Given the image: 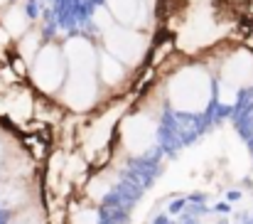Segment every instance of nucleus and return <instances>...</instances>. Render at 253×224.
Masks as SVG:
<instances>
[{
	"label": "nucleus",
	"instance_id": "nucleus-1",
	"mask_svg": "<svg viewBox=\"0 0 253 224\" xmlns=\"http://www.w3.org/2000/svg\"><path fill=\"white\" fill-rule=\"evenodd\" d=\"M163 96L174 113L182 116L207 113L216 96V79L209 57L179 55V62H169L163 84Z\"/></svg>",
	"mask_w": 253,
	"mask_h": 224
},
{
	"label": "nucleus",
	"instance_id": "nucleus-2",
	"mask_svg": "<svg viewBox=\"0 0 253 224\" xmlns=\"http://www.w3.org/2000/svg\"><path fill=\"white\" fill-rule=\"evenodd\" d=\"M96 42L103 52L113 55L116 59H121L128 69H133L138 74L148 64V55H150V47H153V35L143 32V30L123 27L118 22H111L103 32L96 35Z\"/></svg>",
	"mask_w": 253,
	"mask_h": 224
},
{
	"label": "nucleus",
	"instance_id": "nucleus-3",
	"mask_svg": "<svg viewBox=\"0 0 253 224\" xmlns=\"http://www.w3.org/2000/svg\"><path fill=\"white\" fill-rule=\"evenodd\" d=\"M67 81V59L62 42L47 40L27 64V84L47 99H57Z\"/></svg>",
	"mask_w": 253,
	"mask_h": 224
},
{
	"label": "nucleus",
	"instance_id": "nucleus-4",
	"mask_svg": "<svg viewBox=\"0 0 253 224\" xmlns=\"http://www.w3.org/2000/svg\"><path fill=\"white\" fill-rule=\"evenodd\" d=\"M118 143L133 158L148 155L158 143V121L155 113L145 106H138L135 111L121 116L118 121Z\"/></svg>",
	"mask_w": 253,
	"mask_h": 224
},
{
	"label": "nucleus",
	"instance_id": "nucleus-5",
	"mask_svg": "<svg viewBox=\"0 0 253 224\" xmlns=\"http://www.w3.org/2000/svg\"><path fill=\"white\" fill-rule=\"evenodd\" d=\"M101 5L108 10L113 22L123 27L143 30V32H150V27L155 25L153 20L158 17L155 2H148V0H103Z\"/></svg>",
	"mask_w": 253,
	"mask_h": 224
},
{
	"label": "nucleus",
	"instance_id": "nucleus-6",
	"mask_svg": "<svg viewBox=\"0 0 253 224\" xmlns=\"http://www.w3.org/2000/svg\"><path fill=\"white\" fill-rule=\"evenodd\" d=\"M133 76H135L133 69H128L121 59H116L113 55L101 50V55H98V81H101L103 91H113V94L128 91Z\"/></svg>",
	"mask_w": 253,
	"mask_h": 224
},
{
	"label": "nucleus",
	"instance_id": "nucleus-7",
	"mask_svg": "<svg viewBox=\"0 0 253 224\" xmlns=\"http://www.w3.org/2000/svg\"><path fill=\"white\" fill-rule=\"evenodd\" d=\"M30 207V182L22 175H7L0 180V210L22 212Z\"/></svg>",
	"mask_w": 253,
	"mask_h": 224
},
{
	"label": "nucleus",
	"instance_id": "nucleus-8",
	"mask_svg": "<svg viewBox=\"0 0 253 224\" xmlns=\"http://www.w3.org/2000/svg\"><path fill=\"white\" fill-rule=\"evenodd\" d=\"M72 224H101V222H98V212L93 207H84V210L72 215Z\"/></svg>",
	"mask_w": 253,
	"mask_h": 224
},
{
	"label": "nucleus",
	"instance_id": "nucleus-9",
	"mask_svg": "<svg viewBox=\"0 0 253 224\" xmlns=\"http://www.w3.org/2000/svg\"><path fill=\"white\" fill-rule=\"evenodd\" d=\"M7 163V143H5V138H2V133H0V168Z\"/></svg>",
	"mask_w": 253,
	"mask_h": 224
},
{
	"label": "nucleus",
	"instance_id": "nucleus-10",
	"mask_svg": "<svg viewBox=\"0 0 253 224\" xmlns=\"http://www.w3.org/2000/svg\"><path fill=\"white\" fill-rule=\"evenodd\" d=\"M17 215H20V212H17ZM12 224H42V222H40V220H25V217L20 215V217H17Z\"/></svg>",
	"mask_w": 253,
	"mask_h": 224
},
{
	"label": "nucleus",
	"instance_id": "nucleus-11",
	"mask_svg": "<svg viewBox=\"0 0 253 224\" xmlns=\"http://www.w3.org/2000/svg\"><path fill=\"white\" fill-rule=\"evenodd\" d=\"M10 2H12V0H0V10H2V7H7Z\"/></svg>",
	"mask_w": 253,
	"mask_h": 224
},
{
	"label": "nucleus",
	"instance_id": "nucleus-12",
	"mask_svg": "<svg viewBox=\"0 0 253 224\" xmlns=\"http://www.w3.org/2000/svg\"><path fill=\"white\" fill-rule=\"evenodd\" d=\"M249 121H251V126H253V106H251V111H249Z\"/></svg>",
	"mask_w": 253,
	"mask_h": 224
}]
</instances>
